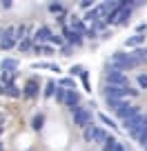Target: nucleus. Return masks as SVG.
<instances>
[{
    "label": "nucleus",
    "instance_id": "7c9ffc66",
    "mask_svg": "<svg viewBox=\"0 0 147 151\" xmlns=\"http://www.w3.org/2000/svg\"><path fill=\"white\" fill-rule=\"evenodd\" d=\"M9 96H14V98H16V96H20V91L16 89V87H9Z\"/></svg>",
    "mask_w": 147,
    "mask_h": 151
},
{
    "label": "nucleus",
    "instance_id": "bb28decb",
    "mask_svg": "<svg viewBox=\"0 0 147 151\" xmlns=\"http://www.w3.org/2000/svg\"><path fill=\"white\" fill-rule=\"evenodd\" d=\"M29 47H31V38H27V40H22V42H20V51H27Z\"/></svg>",
    "mask_w": 147,
    "mask_h": 151
},
{
    "label": "nucleus",
    "instance_id": "ddd939ff",
    "mask_svg": "<svg viewBox=\"0 0 147 151\" xmlns=\"http://www.w3.org/2000/svg\"><path fill=\"white\" fill-rule=\"evenodd\" d=\"M0 69L5 71V73H16V69H18V60H14V58H5V60L0 62Z\"/></svg>",
    "mask_w": 147,
    "mask_h": 151
},
{
    "label": "nucleus",
    "instance_id": "2eb2a0df",
    "mask_svg": "<svg viewBox=\"0 0 147 151\" xmlns=\"http://www.w3.org/2000/svg\"><path fill=\"white\" fill-rule=\"evenodd\" d=\"M143 42H145V36H140V33H134L132 38H127V47H134V49H140L143 47Z\"/></svg>",
    "mask_w": 147,
    "mask_h": 151
},
{
    "label": "nucleus",
    "instance_id": "1a4fd4ad",
    "mask_svg": "<svg viewBox=\"0 0 147 151\" xmlns=\"http://www.w3.org/2000/svg\"><path fill=\"white\" fill-rule=\"evenodd\" d=\"M62 33H65V40L69 45H74V47H80V45H83V36H80V33H76V31H71L69 27H65V31H62Z\"/></svg>",
    "mask_w": 147,
    "mask_h": 151
},
{
    "label": "nucleus",
    "instance_id": "c756f323",
    "mask_svg": "<svg viewBox=\"0 0 147 151\" xmlns=\"http://www.w3.org/2000/svg\"><path fill=\"white\" fill-rule=\"evenodd\" d=\"M143 31H147V24H145V22H143V24H138V27H136V33H140V36H143Z\"/></svg>",
    "mask_w": 147,
    "mask_h": 151
},
{
    "label": "nucleus",
    "instance_id": "9d476101",
    "mask_svg": "<svg viewBox=\"0 0 147 151\" xmlns=\"http://www.w3.org/2000/svg\"><path fill=\"white\" fill-rule=\"evenodd\" d=\"M65 104L69 109H76V107H80V93H78L76 89H71V91H67V98H65Z\"/></svg>",
    "mask_w": 147,
    "mask_h": 151
},
{
    "label": "nucleus",
    "instance_id": "f3484780",
    "mask_svg": "<svg viewBox=\"0 0 147 151\" xmlns=\"http://www.w3.org/2000/svg\"><path fill=\"white\" fill-rule=\"evenodd\" d=\"M116 147H118V140L114 136H107V140L103 145V151H116Z\"/></svg>",
    "mask_w": 147,
    "mask_h": 151
},
{
    "label": "nucleus",
    "instance_id": "473e14b6",
    "mask_svg": "<svg viewBox=\"0 0 147 151\" xmlns=\"http://www.w3.org/2000/svg\"><path fill=\"white\" fill-rule=\"evenodd\" d=\"M116 151H127V149H125V145H120V142H118V147H116Z\"/></svg>",
    "mask_w": 147,
    "mask_h": 151
},
{
    "label": "nucleus",
    "instance_id": "c85d7f7f",
    "mask_svg": "<svg viewBox=\"0 0 147 151\" xmlns=\"http://www.w3.org/2000/svg\"><path fill=\"white\" fill-rule=\"evenodd\" d=\"M80 7H83V9H87V11H89V9H91V0H83V2H80Z\"/></svg>",
    "mask_w": 147,
    "mask_h": 151
},
{
    "label": "nucleus",
    "instance_id": "39448f33",
    "mask_svg": "<svg viewBox=\"0 0 147 151\" xmlns=\"http://www.w3.org/2000/svg\"><path fill=\"white\" fill-rule=\"evenodd\" d=\"M16 45H18V40H16V27L2 29V33H0V49H2V51H9Z\"/></svg>",
    "mask_w": 147,
    "mask_h": 151
},
{
    "label": "nucleus",
    "instance_id": "423d86ee",
    "mask_svg": "<svg viewBox=\"0 0 147 151\" xmlns=\"http://www.w3.org/2000/svg\"><path fill=\"white\" fill-rule=\"evenodd\" d=\"M107 85H114V87H129L127 85V73L118 69H109L107 71Z\"/></svg>",
    "mask_w": 147,
    "mask_h": 151
},
{
    "label": "nucleus",
    "instance_id": "a211bd4d",
    "mask_svg": "<svg viewBox=\"0 0 147 151\" xmlns=\"http://www.w3.org/2000/svg\"><path fill=\"white\" fill-rule=\"evenodd\" d=\"M67 91H71V89H62V87H56V93H54V98H56V102L65 104V98H67Z\"/></svg>",
    "mask_w": 147,
    "mask_h": 151
},
{
    "label": "nucleus",
    "instance_id": "4be33fe9",
    "mask_svg": "<svg viewBox=\"0 0 147 151\" xmlns=\"http://www.w3.org/2000/svg\"><path fill=\"white\" fill-rule=\"evenodd\" d=\"M136 80H138V87H140V89H147V73H138Z\"/></svg>",
    "mask_w": 147,
    "mask_h": 151
},
{
    "label": "nucleus",
    "instance_id": "5701e85b",
    "mask_svg": "<svg viewBox=\"0 0 147 151\" xmlns=\"http://www.w3.org/2000/svg\"><path fill=\"white\" fill-rule=\"evenodd\" d=\"M100 120H103V122L107 124V127H112V129H118V127H116V122H114L112 118H109V116H105V113H100Z\"/></svg>",
    "mask_w": 147,
    "mask_h": 151
},
{
    "label": "nucleus",
    "instance_id": "f03ea898",
    "mask_svg": "<svg viewBox=\"0 0 147 151\" xmlns=\"http://www.w3.org/2000/svg\"><path fill=\"white\" fill-rule=\"evenodd\" d=\"M109 69H118V71H132V69H136V67H134V62H132V58H129V53H125V51H116L114 56H112Z\"/></svg>",
    "mask_w": 147,
    "mask_h": 151
},
{
    "label": "nucleus",
    "instance_id": "9b49d317",
    "mask_svg": "<svg viewBox=\"0 0 147 151\" xmlns=\"http://www.w3.org/2000/svg\"><path fill=\"white\" fill-rule=\"evenodd\" d=\"M129 58H132V62H134V67H138L140 62H145L147 60V49H134L132 53H129Z\"/></svg>",
    "mask_w": 147,
    "mask_h": 151
},
{
    "label": "nucleus",
    "instance_id": "f704fd0d",
    "mask_svg": "<svg viewBox=\"0 0 147 151\" xmlns=\"http://www.w3.org/2000/svg\"><path fill=\"white\" fill-rule=\"evenodd\" d=\"M0 33H2V31H0Z\"/></svg>",
    "mask_w": 147,
    "mask_h": 151
},
{
    "label": "nucleus",
    "instance_id": "393cba45",
    "mask_svg": "<svg viewBox=\"0 0 147 151\" xmlns=\"http://www.w3.org/2000/svg\"><path fill=\"white\" fill-rule=\"evenodd\" d=\"M49 42H51V45H56V47H62V42H65V38H62V36H56V33H54Z\"/></svg>",
    "mask_w": 147,
    "mask_h": 151
},
{
    "label": "nucleus",
    "instance_id": "a878e982",
    "mask_svg": "<svg viewBox=\"0 0 147 151\" xmlns=\"http://www.w3.org/2000/svg\"><path fill=\"white\" fill-rule=\"evenodd\" d=\"M49 11H51V14H62V5H58V2H51V5H49Z\"/></svg>",
    "mask_w": 147,
    "mask_h": 151
},
{
    "label": "nucleus",
    "instance_id": "cd10ccee",
    "mask_svg": "<svg viewBox=\"0 0 147 151\" xmlns=\"http://www.w3.org/2000/svg\"><path fill=\"white\" fill-rule=\"evenodd\" d=\"M83 71H85V69H83L80 65H76V67H71V69H69V73H78V76H80Z\"/></svg>",
    "mask_w": 147,
    "mask_h": 151
},
{
    "label": "nucleus",
    "instance_id": "0eeeda50",
    "mask_svg": "<svg viewBox=\"0 0 147 151\" xmlns=\"http://www.w3.org/2000/svg\"><path fill=\"white\" fill-rule=\"evenodd\" d=\"M140 113V107L138 104H129V102H125L123 107L116 111V116H118L120 120H127V118H134V116H138Z\"/></svg>",
    "mask_w": 147,
    "mask_h": 151
},
{
    "label": "nucleus",
    "instance_id": "6ab92c4d",
    "mask_svg": "<svg viewBox=\"0 0 147 151\" xmlns=\"http://www.w3.org/2000/svg\"><path fill=\"white\" fill-rule=\"evenodd\" d=\"M43 124H45V116H43V113H38V116L31 120V129H33V131H40Z\"/></svg>",
    "mask_w": 147,
    "mask_h": 151
},
{
    "label": "nucleus",
    "instance_id": "7ed1b4c3",
    "mask_svg": "<svg viewBox=\"0 0 147 151\" xmlns=\"http://www.w3.org/2000/svg\"><path fill=\"white\" fill-rule=\"evenodd\" d=\"M107 136H109L107 131H103L100 127H94V124H89L87 129H83V138H85V142H94V145H105Z\"/></svg>",
    "mask_w": 147,
    "mask_h": 151
},
{
    "label": "nucleus",
    "instance_id": "72a5a7b5",
    "mask_svg": "<svg viewBox=\"0 0 147 151\" xmlns=\"http://www.w3.org/2000/svg\"><path fill=\"white\" fill-rule=\"evenodd\" d=\"M0 151H2V142H0Z\"/></svg>",
    "mask_w": 147,
    "mask_h": 151
},
{
    "label": "nucleus",
    "instance_id": "412c9836",
    "mask_svg": "<svg viewBox=\"0 0 147 151\" xmlns=\"http://www.w3.org/2000/svg\"><path fill=\"white\" fill-rule=\"evenodd\" d=\"M58 87H62V89H74V78H62V80L58 82Z\"/></svg>",
    "mask_w": 147,
    "mask_h": 151
},
{
    "label": "nucleus",
    "instance_id": "4468645a",
    "mask_svg": "<svg viewBox=\"0 0 147 151\" xmlns=\"http://www.w3.org/2000/svg\"><path fill=\"white\" fill-rule=\"evenodd\" d=\"M71 31H76V33H80V36H85L87 33V29H85V20H80V18H76V16H74V18H71Z\"/></svg>",
    "mask_w": 147,
    "mask_h": 151
},
{
    "label": "nucleus",
    "instance_id": "aec40b11",
    "mask_svg": "<svg viewBox=\"0 0 147 151\" xmlns=\"http://www.w3.org/2000/svg\"><path fill=\"white\" fill-rule=\"evenodd\" d=\"M56 87H58L56 82H54V80H49V82H47V87H45V98H51V96L56 93Z\"/></svg>",
    "mask_w": 147,
    "mask_h": 151
},
{
    "label": "nucleus",
    "instance_id": "2f4dec72",
    "mask_svg": "<svg viewBox=\"0 0 147 151\" xmlns=\"http://www.w3.org/2000/svg\"><path fill=\"white\" fill-rule=\"evenodd\" d=\"M0 5H2V9H11V0H2Z\"/></svg>",
    "mask_w": 147,
    "mask_h": 151
},
{
    "label": "nucleus",
    "instance_id": "dca6fc26",
    "mask_svg": "<svg viewBox=\"0 0 147 151\" xmlns=\"http://www.w3.org/2000/svg\"><path fill=\"white\" fill-rule=\"evenodd\" d=\"M33 69H49V71H56V73H60V67L54 65V62H33Z\"/></svg>",
    "mask_w": 147,
    "mask_h": 151
},
{
    "label": "nucleus",
    "instance_id": "b1692460",
    "mask_svg": "<svg viewBox=\"0 0 147 151\" xmlns=\"http://www.w3.org/2000/svg\"><path fill=\"white\" fill-rule=\"evenodd\" d=\"M80 80H83V87H85L87 91H91V85H89V76H87V71H83V73H80Z\"/></svg>",
    "mask_w": 147,
    "mask_h": 151
},
{
    "label": "nucleus",
    "instance_id": "20e7f679",
    "mask_svg": "<svg viewBox=\"0 0 147 151\" xmlns=\"http://www.w3.org/2000/svg\"><path fill=\"white\" fill-rule=\"evenodd\" d=\"M71 118H74V124L80 127V129H87L89 124H94V122H91V111H89V109H85V107L71 109Z\"/></svg>",
    "mask_w": 147,
    "mask_h": 151
},
{
    "label": "nucleus",
    "instance_id": "6e6552de",
    "mask_svg": "<svg viewBox=\"0 0 147 151\" xmlns=\"http://www.w3.org/2000/svg\"><path fill=\"white\" fill-rule=\"evenodd\" d=\"M51 29L49 27H38L36 29V33H33L31 36V40H36V45H40V42H49V40H51Z\"/></svg>",
    "mask_w": 147,
    "mask_h": 151
},
{
    "label": "nucleus",
    "instance_id": "f8f14e48",
    "mask_svg": "<svg viewBox=\"0 0 147 151\" xmlns=\"http://www.w3.org/2000/svg\"><path fill=\"white\" fill-rule=\"evenodd\" d=\"M38 91L40 89H38V80H36V78H31V80L25 85V96H27V98H36Z\"/></svg>",
    "mask_w": 147,
    "mask_h": 151
},
{
    "label": "nucleus",
    "instance_id": "f257e3e1",
    "mask_svg": "<svg viewBox=\"0 0 147 151\" xmlns=\"http://www.w3.org/2000/svg\"><path fill=\"white\" fill-rule=\"evenodd\" d=\"M123 129H127L129 136H132L134 140H138L143 133H147V113L140 111L138 116H134V118L123 120Z\"/></svg>",
    "mask_w": 147,
    "mask_h": 151
}]
</instances>
